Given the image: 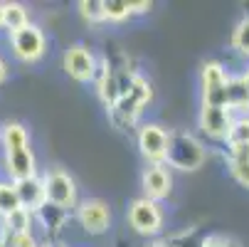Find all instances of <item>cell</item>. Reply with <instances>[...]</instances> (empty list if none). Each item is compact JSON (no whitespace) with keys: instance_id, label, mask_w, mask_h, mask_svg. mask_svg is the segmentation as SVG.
<instances>
[{"instance_id":"6da1fadb","label":"cell","mask_w":249,"mask_h":247,"mask_svg":"<svg viewBox=\"0 0 249 247\" xmlns=\"http://www.w3.org/2000/svg\"><path fill=\"white\" fill-rule=\"evenodd\" d=\"M165 163L178 171H197L205 163V146L193 133H185V131L170 133Z\"/></svg>"},{"instance_id":"7a4b0ae2","label":"cell","mask_w":249,"mask_h":247,"mask_svg":"<svg viewBox=\"0 0 249 247\" xmlns=\"http://www.w3.org/2000/svg\"><path fill=\"white\" fill-rule=\"evenodd\" d=\"M227 72L220 62H207L202 67V104L227 107Z\"/></svg>"},{"instance_id":"3957f363","label":"cell","mask_w":249,"mask_h":247,"mask_svg":"<svg viewBox=\"0 0 249 247\" xmlns=\"http://www.w3.org/2000/svg\"><path fill=\"white\" fill-rule=\"evenodd\" d=\"M168 141H170V133L163 126H158V124H146V126H141V131H138V149L153 166L165 163Z\"/></svg>"},{"instance_id":"277c9868","label":"cell","mask_w":249,"mask_h":247,"mask_svg":"<svg viewBox=\"0 0 249 247\" xmlns=\"http://www.w3.org/2000/svg\"><path fill=\"white\" fill-rule=\"evenodd\" d=\"M128 220L136 228V232H141V235H156L160 230V225H163V213H160V208L153 200L138 198V200L131 203Z\"/></svg>"},{"instance_id":"5b68a950","label":"cell","mask_w":249,"mask_h":247,"mask_svg":"<svg viewBox=\"0 0 249 247\" xmlns=\"http://www.w3.org/2000/svg\"><path fill=\"white\" fill-rule=\"evenodd\" d=\"M45 198L50 205H57V208H69L77 198V188H74V181L72 175L64 173V171H50L45 175Z\"/></svg>"},{"instance_id":"8992f818","label":"cell","mask_w":249,"mask_h":247,"mask_svg":"<svg viewBox=\"0 0 249 247\" xmlns=\"http://www.w3.org/2000/svg\"><path fill=\"white\" fill-rule=\"evenodd\" d=\"M13 38V50L20 59L25 62H32V59H37L42 52H45V35L40 32L37 25H27L18 32L10 35Z\"/></svg>"},{"instance_id":"52a82bcc","label":"cell","mask_w":249,"mask_h":247,"mask_svg":"<svg viewBox=\"0 0 249 247\" xmlns=\"http://www.w3.org/2000/svg\"><path fill=\"white\" fill-rule=\"evenodd\" d=\"M64 69L69 77H74L77 82H89L96 77V59L87 47H69L64 55Z\"/></svg>"},{"instance_id":"ba28073f","label":"cell","mask_w":249,"mask_h":247,"mask_svg":"<svg viewBox=\"0 0 249 247\" xmlns=\"http://www.w3.org/2000/svg\"><path fill=\"white\" fill-rule=\"evenodd\" d=\"M79 223L91 235L106 232L109 230V223H111L109 205H106L104 200H84L82 208H79Z\"/></svg>"},{"instance_id":"9c48e42d","label":"cell","mask_w":249,"mask_h":247,"mask_svg":"<svg viewBox=\"0 0 249 247\" xmlns=\"http://www.w3.org/2000/svg\"><path fill=\"white\" fill-rule=\"evenodd\" d=\"M200 126L212 138H227L232 126V112L227 107H207V104H202Z\"/></svg>"},{"instance_id":"30bf717a","label":"cell","mask_w":249,"mask_h":247,"mask_svg":"<svg viewBox=\"0 0 249 247\" xmlns=\"http://www.w3.org/2000/svg\"><path fill=\"white\" fill-rule=\"evenodd\" d=\"M13 188L18 193L20 208L27 210V213H37V210L47 203V198H45V183L37 178V175L25 178V181H13Z\"/></svg>"},{"instance_id":"8fae6325","label":"cell","mask_w":249,"mask_h":247,"mask_svg":"<svg viewBox=\"0 0 249 247\" xmlns=\"http://www.w3.org/2000/svg\"><path fill=\"white\" fill-rule=\"evenodd\" d=\"M170 186H173L170 173L165 171L163 163L151 166V168L143 173V190H146V198L153 200V203L160 200V198H165V195L170 193Z\"/></svg>"},{"instance_id":"7c38bea8","label":"cell","mask_w":249,"mask_h":247,"mask_svg":"<svg viewBox=\"0 0 249 247\" xmlns=\"http://www.w3.org/2000/svg\"><path fill=\"white\" fill-rule=\"evenodd\" d=\"M5 166L13 181H25L35 175V153L32 149H18V151H5Z\"/></svg>"},{"instance_id":"4fadbf2b","label":"cell","mask_w":249,"mask_h":247,"mask_svg":"<svg viewBox=\"0 0 249 247\" xmlns=\"http://www.w3.org/2000/svg\"><path fill=\"white\" fill-rule=\"evenodd\" d=\"M227 109H237V112H244L249 109V89L244 84L242 77H230L227 79Z\"/></svg>"},{"instance_id":"5bb4252c","label":"cell","mask_w":249,"mask_h":247,"mask_svg":"<svg viewBox=\"0 0 249 247\" xmlns=\"http://www.w3.org/2000/svg\"><path fill=\"white\" fill-rule=\"evenodd\" d=\"M27 25H30V18H27V10L20 3H3V27L10 35L27 27Z\"/></svg>"},{"instance_id":"9a60e30c","label":"cell","mask_w":249,"mask_h":247,"mask_svg":"<svg viewBox=\"0 0 249 247\" xmlns=\"http://www.w3.org/2000/svg\"><path fill=\"white\" fill-rule=\"evenodd\" d=\"M30 218L32 213H27V210H15V213H10L5 218V235L3 237H15V235H30Z\"/></svg>"},{"instance_id":"2e32d148","label":"cell","mask_w":249,"mask_h":247,"mask_svg":"<svg viewBox=\"0 0 249 247\" xmlns=\"http://www.w3.org/2000/svg\"><path fill=\"white\" fill-rule=\"evenodd\" d=\"M3 144L5 151H18V149H27V131L22 124H5L3 129Z\"/></svg>"},{"instance_id":"e0dca14e","label":"cell","mask_w":249,"mask_h":247,"mask_svg":"<svg viewBox=\"0 0 249 247\" xmlns=\"http://www.w3.org/2000/svg\"><path fill=\"white\" fill-rule=\"evenodd\" d=\"M64 208H57V205H50V203H45L40 210H37V218L45 223V228L47 230H59L62 228V223H64Z\"/></svg>"},{"instance_id":"ac0fdd59","label":"cell","mask_w":249,"mask_h":247,"mask_svg":"<svg viewBox=\"0 0 249 247\" xmlns=\"http://www.w3.org/2000/svg\"><path fill=\"white\" fill-rule=\"evenodd\" d=\"M15 210H20V200H18L13 183H0V215L8 218Z\"/></svg>"},{"instance_id":"d6986e66","label":"cell","mask_w":249,"mask_h":247,"mask_svg":"<svg viewBox=\"0 0 249 247\" xmlns=\"http://www.w3.org/2000/svg\"><path fill=\"white\" fill-rule=\"evenodd\" d=\"M227 141H230V146L249 144V116H239V119H232V126H230Z\"/></svg>"},{"instance_id":"ffe728a7","label":"cell","mask_w":249,"mask_h":247,"mask_svg":"<svg viewBox=\"0 0 249 247\" xmlns=\"http://www.w3.org/2000/svg\"><path fill=\"white\" fill-rule=\"evenodd\" d=\"M104 3V20H124L131 15V5L126 0H101Z\"/></svg>"},{"instance_id":"44dd1931","label":"cell","mask_w":249,"mask_h":247,"mask_svg":"<svg viewBox=\"0 0 249 247\" xmlns=\"http://www.w3.org/2000/svg\"><path fill=\"white\" fill-rule=\"evenodd\" d=\"M232 47H234L237 52H242V55L249 57V18H244V20L237 25V30H234V35H232Z\"/></svg>"},{"instance_id":"7402d4cb","label":"cell","mask_w":249,"mask_h":247,"mask_svg":"<svg viewBox=\"0 0 249 247\" xmlns=\"http://www.w3.org/2000/svg\"><path fill=\"white\" fill-rule=\"evenodd\" d=\"M79 10H82V15H84L89 22L104 20V3H101V0H82Z\"/></svg>"},{"instance_id":"603a6c76","label":"cell","mask_w":249,"mask_h":247,"mask_svg":"<svg viewBox=\"0 0 249 247\" xmlns=\"http://www.w3.org/2000/svg\"><path fill=\"white\" fill-rule=\"evenodd\" d=\"M230 171L244 188H249V161H230Z\"/></svg>"},{"instance_id":"cb8c5ba5","label":"cell","mask_w":249,"mask_h":247,"mask_svg":"<svg viewBox=\"0 0 249 247\" xmlns=\"http://www.w3.org/2000/svg\"><path fill=\"white\" fill-rule=\"evenodd\" d=\"M230 161H249V144L230 146Z\"/></svg>"},{"instance_id":"d4e9b609","label":"cell","mask_w":249,"mask_h":247,"mask_svg":"<svg viewBox=\"0 0 249 247\" xmlns=\"http://www.w3.org/2000/svg\"><path fill=\"white\" fill-rule=\"evenodd\" d=\"M200 247H237L234 242H230V240H225V237H220V235H215V237H207V240H202V245Z\"/></svg>"},{"instance_id":"484cf974","label":"cell","mask_w":249,"mask_h":247,"mask_svg":"<svg viewBox=\"0 0 249 247\" xmlns=\"http://www.w3.org/2000/svg\"><path fill=\"white\" fill-rule=\"evenodd\" d=\"M131 5V13H143V10H151V3H128Z\"/></svg>"},{"instance_id":"4316f807","label":"cell","mask_w":249,"mask_h":247,"mask_svg":"<svg viewBox=\"0 0 249 247\" xmlns=\"http://www.w3.org/2000/svg\"><path fill=\"white\" fill-rule=\"evenodd\" d=\"M3 79H5V62L0 59V82H3Z\"/></svg>"},{"instance_id":"83f0119b","label":"cell","mask_w":249,"mask_h":247,"mask_svg":"<svg viewBox=\"0 0 249 247\" xmlns=\"http://www.w3.org/2000/svg\"><path fill=\"white\" fill-rule=\"evenodd\" d=\"M148 247H175V245H168V242H153V245H148Z\"/></svg>"},{"instance_id":"f1b7e54d","label":"cell","mask_w":249,"mask_h":247,"mask_svg":"<svg viewBox=\"0 0 249 247\" xmlns=\"http://www.w3.org/2000/svg\"><path fill=\"white\" fill-rule=\"evenodd\" d=\"M242 79H244V84H247V89H249V69H247V75H242Z\"/></svg>"},{"instance_id":"f546056e","label":"cell","mask_w":249,"mask_h":247,"mask_svg":"<svg viewBox=\"0 0 249 247\" xmlns=\"http://www.w3.org/2000/svg\"><path fill=\"white\" fill-rule=\"evenodd\" d=\"M0 25H3V3H0Z\"/></svg>"},{"instance_id":"4dcf8cb0","label":"cell","mask_w":249,"mask_h":247,"mask_svg":"<svg viewBox=\"0 0 249 247\" xmlns=\"http://www.w3.org/2000/svg\"><path fill=\"white\" fill-rule=\"evenodd\" d=\"M47 247H64V245H47Z\"/></svg>"},{"instance_id":"1f68e13d","label":"cell","mask_w":249,"mask_h":247,"mask_svg":"<svg viewBox=\"0 0 249 247\" xmlns=\"http://www.w3.org/2000/svg\"><path fill=\"white\" fill-rule=\"evenodd\" d=\"M0 247H8V245H5V242H3V240H0Z\"/></svg>"}]
</instances>
